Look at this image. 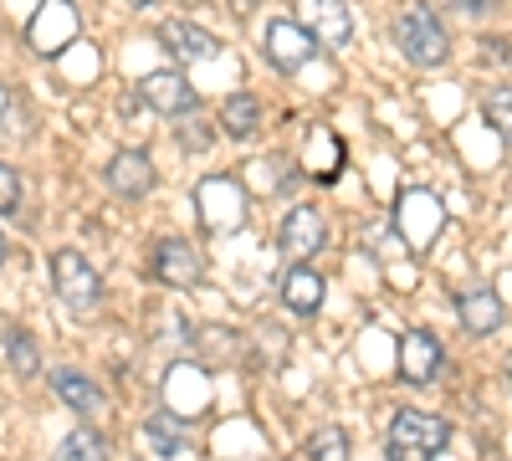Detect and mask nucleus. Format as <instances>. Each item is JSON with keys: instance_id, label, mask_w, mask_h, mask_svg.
Segmentation results:
<instances>
[{"instance_id": "obj_1", "label": "nucleus", "mask_w": 512, "mask_h": 461, "mask_svg": "<svg viewBox=\"0 0 512 461\" xmlns=\"http://www.w3.org/2000/svg\"><path fill=\"white\" fill-rule=\"evenodd\" d=\"M390 31H395L400 57H410L415 67H441V62L451 57V36H446L441 16H431L425 6H405Z\"/></svg>"}, {"instance_id": "obj_2", "label": "nucleus", "mask_w": 512, "mask_h": 461, "mask_svg": "<svg viewBox=\"0 0 512 461\" xmlns=\"http://www.w3.org/2000/svg\"><path fill=\"white\" fill-rule=\"evenodd\" d=\"M451 441V426L441 421V415H425V410H400L395 426H390V441H384V451H390V461H436Z\"/></svg>"}, {"instance_id": "obj_3", "label": "nucleus", "mask_w": 512, "mask_h": 461, "mask_svg": "<svg viewBox=\"0 0 512 461\" xmlns=\"http://www.w3.org/2000/svg\"><path fill=\"white\" fill-rule=\"evenodd\" d=\"M52 287H57V298L72 313H88L103 298V277H98V267L82 257V251H57L52 257Z\"/></svg>"}, {"instance_id": "obj_4", "label": "nucleus", "mask_w": 512, "mask_h": 461, "mask_svg": "<svg viewBox=\"0 0 512 461\" xmlns=\"http://www.w3.org/2000/svg\"><path fill=\"white\" fill-rule=\"evenodd\" d=\"M195 211H200V226H205V231H216V236L236 231V226L246 221V190H241V180H231V175L200 180Z\"/></svg>"}, {"instance_id": "obj_5", "label": "nucleus", "mask_w": 512, "mask_h": 461, "mask_svg": "<svg viewBox=\"0 0 512 461\" xmlns=\"http://www.w3.org/2000/svg\"><path fill=\"white\" fill-rule=\"evenodd\" d=\"M164 410L180 415V421H195V415L210 410V369L205 364H169L164 369Z\"/></svg>"}, {"instance_id": "obj_6", "label": "nucleus", "mask_w": 512, "mask_h": 461, "mask_svg": "<svg viewBox=\"0 0 512 461\" xmlns=\"http://www.w3.org/2000/svg\"><path fill=\"white\" fill-rule=\"evenodd\" d=\"M82 21H77V6L72 0H41L31 26H26V41L41 52V57H62L72 41H77Z\"/></svg>"}, {"instance_id": "obj_7", "label": "nucleus", "mask_w": 512, "mask_h": 461, "mask_svg": "<svg viewBox=\"0 0 512 461\" xmlns=\"http://www.w3.org/2000/svg\"><path fill=\"white\" fill-rule=\"evenodd\" d=\"M277 241H282L287 262H308V257H318V246L328 241V221L318 216V205H292L282 231H277Z\"/></svg>"}, {"instance_id": "obj_8", "label": "nucleus", "mask_w": 512, "mask_h": 461, "mask_svg": "<svg viewBox=\"0 0 512 461\" xmlns=\"http://www.w3.org/2000/svg\"><path fill=\"white\" fill-rule=\"evenodd\" d=\"M395 221H400V236L415 251H425L436 241V231H441V200L431 190H405L400 205H395Z\"/></svg>"}, {"instance_id": "obj_9", "label": "nucleus", "mask_w": 512, "mask_h": 461, "mask_svg": "<svg viewBox=\"0 0 512 461\" xmlns=\"http://www.w3.org/2000/svg\"><path fill=\"white\" fill-rule=\"evenodd\" d=\"M267 57L282 72H297L318 57V31H308L303 21H272L267 26Z\"/></svg>"}, {"instance_id": "obj_10", "label": "nucleus", "mask_w": 512, "mask_h": 461, "mask_svg": "<svg viewBox=\"0 0 512 461\" xmlns=\"http://www.w3.org/2000/svg\"><path fill=\"white\" fill-rule=\"evenodd\" d=\"M139 98H144V108H154V113H164V118H180V113H195V88H190V77L185 72H149L144 82H139Z\"/></svg>"}, {"instance_id": "obj_11", "label": "nucleus", "mask_w": 512, "mask_h": 461, "mask_svg": "<svg viewBox=\"0 0 512 461\" xmlns=\"http://www.w3.org/2000/svg\"><path fill=\"white\" fill-rule=\"evenodd\" d=\"M154 272H159L164 287H195L205 267H200L195 246H190L185 236H164V241L154 246Z\"/></svg>"}, {"instance_id": "obj_12", "label": "nucleus", "mask_w": 512, "mask_h": 461, "mask_svg": "<svg viewBox=\"0 0 512 461\" xmlns=\"http://www.w3.org/2000/svg\"><path fill=\"white\" fill-rule=\"evenodd\" d=\"M441 344H436V333H425V328H410L405 339H400V374L410 385H431L436 374H441Z\"/></svg>"}, {"instance_id": "obj_13", "label": "nucleus", "mask_w": 512, "mask_h": 461, "mask_svg": "<svg viewBox=\"0 0 512 461\" xmlns=\"http://www.w3.org/2000/svg\"><path fill=\"white\" fill-rule=\"evenodd\" d=\"M297 21L308 31H318V41H328V47H344L349 31H354L344 0H297Z\"/></svg>"}, {"instance_id": "obj_14", "label": "nucleus", "mask_w": 512, "mask_h": 461, "mask_svg": "<svg viewBox=\"0 0 512 461\" xmlns=\"http://www.w3.org/2000/svg\"><path fill=\"white\" fill-rule=\"evenodd\" d=\"M159 36H164V47L175 52L180 62H210V57L221 52V41L210 36L205 26H195V21H180V16H175V21H164V26H159Z\"/></svg>"}, {"instance_id": "obj_15", "label": "nucleus", "mask_w": 512, "mask_h": 461, "mask_svg": "<svg viewBox=\"0 0 512 461\" xmlns=\"http://www.w3.org/2000/svg\"><path fill=\"white\" fill-rule=\"evenodd\" d=\"M108 185H113L118 195H128V200L149 195V190H154V159H149L144 149H123V154L108 164Z\"/></svg>"}, {"instance_id": "obj_16", "label": "nucleus", "mask_w": 512, "mask_h": 461, "mask_svg": "<svg viewBox=\"0 0 512 461\" xmlns=\"http://www.w3.org/2000/svg\"><path fill=\"white\" fill-rule=\"evenodd\" d=\"M282 303H287L297 318H313V313L323 308V277H318L308 262L287 267V277H282Z\"/></svg>"}, {"instance_id": "obj_17", "label": "nucleus", "mask_w": 512, "mask_h": 461, "mask_svg": "<svg viewBox=\"0 0 512 461\" xmlns=\"http://www.w3.org/2000/svg\"><path fill=\"white\" fill-rule=\"evenodd\" d=\"M52 390H57V400L72 405L77 415H98V405H103L98 385L88 380V374H77V369H52Z\"/></svg>"}, {"instance_id": "obj_18", "label": "nucleus", "mask_w": 512, "mask_h": 461, "mask_svg": "<svg viewBox=\"0 0 512 461\" xmlns=\"http://www.w3.org/2000/svg\"><path fill=\"white\" fill-rule=\"evenodd\" d=\"M221 129L231 139H256V129H262V103H256L251 93H231L221 103Z\"/></svg>"}, {"instance_id": "obj_19", "label": "nucleus", "mask_w": 512, "mask_h": 461, "mask_svg": "<svg viewBox=\"0 0 512 461\" xmlns=\"http://www.w3.org/2000/svg\"><path fill=\"white\" fill-rule=\"evenodd\" d=\"M456 308H461V323L472 328V333H492V328H502V298H497V292H466Z\"/></svg>"}, {"instance_id": "obj_20", "label": "nucleus", "mask_w": 512, "mask_h": 461, "mask_svg": "<svg viewBox=\"0 0 512 461\" xmlns=\"http://www.w3.org/2000/svg\"><path fill=\"white\" fill-rule=\"evenodd\" d=\"M144 446L154 451V456H185V446H180V415H149V421H144Z\"/></svg>"}, {"instance_id": "obj_21", "label": "nucleus", "mask_w": 512, "mask_h": 461, "mask_svg": "<svg viewBox=\"0 0 512 461\" xmlns=\"http://www.w3.org/2000/svg\"><path fill=\"white\" fill-rule=\"evenodd\" d=\"M195 344H200L205 364H236V359H241V339H236L231 328H221V323L200 328V333H195Z\"/></svg>"}, {"instance_id": "obj_22", "label": "nucleus", "mask_w": 512, "mask_h": 461, "mask_svg": "<svg viewBox=\"0 0 512 461\" xmlns=\"http://www.w3.org/2000/svg\"><path fill=\"white\" fill-rule=\"evenodd\" d=\"M108 456V446H103V436L93 431V426H77L57 451H52V461H103Z\"/></svg>"}, {"instance_id": "obj_23", "label": "nucleus", "mask_w": 512, "mask_h": 461, "mask_svg": "<svg viewBox=\"0 0 512 461\" xmlns=\"http://www.w3.org/2000/svg\"><path fill=\"white\" fill-rule=\"evenodd\" d=\"M175 139H180V149L205 154L210 144H216V123L200 118V113H180V118H175Z\"/></svg>"}, {"instance_id": "obj_24", "label": "nucleus", "mask_w": 512, "mask_h": 461, "mask_svg": "<svg viewBox=\"0 0 512 461\" xmlns=\"http://www.w3.org/2000/svg\"><path fill=\"white\" fill-rule=\"evenodd\" d=\"M6 354H11V369L21 374V380H36L41 374V349L26 328H11V339H6Z\"/></svg>"}, {"instance_id": "obj_25", "label": "nucleus", "mask_w": 512, "mask_h": 461, "mask_svg": "<svg viewBox=\"0 0 512 461\" xmlns=\"http://www.w3.org/2000/svg\"><path fill=\"white\" fill-rule=\"evenodd\" d=\"M308 461H349V436L338 431V426H323L308 441Z\"/></svg>"}, {"instance_id": "obj_26", "label": "nucleus", "mask_w": 512, "mask_h": 461, "mask_svg": "<svg viewBox=\"0 0 512 461\" xmlns=\"http://www.w3.org/2000/svg\"><path fill=\"white\" fill-rule=\"evenodd\" d=\"M482 113H487V123L512 144V88H492L487 98H482Z\"/></svg>"}, {"instance_id": "obj_27", "label": "nucleus", "mask_w": 512, "mask_h": 461, "mask_svg": "<svg viewBox=\"0 0 512 461\" xmlns=\"http://www.w3.org/2000/svg\"><path fill=\"white\" fill-rule=\"evenodd\" d=\"M16 205H21V175L11 164H0V216H11Z\"/></svg>"}, {"instance_id": "obj_28", "label": "nucleus", "mask_w": 512, "mask_h": 461, "mask_svg": "<svg viewBox=\"0 0 512 461\" xmlns=\"http://www.w3.org/2000/svg\"><path fill=\"white\" fill-rule=\"evenodd\" d=\"M487 62H512V41H482Z\"/></svg>"}, {"instance_id": "obj_29", "label": "nucleus", "mask_w": 512, "mask_h": 461, "mask_svg": "<svg viewBox=\"0 0 512 461\" xmlns=\"http://www.w3.org/2000/svg\"><path fill=\"white\" fill-rule=\"evenodd\" d=\"M456 6H461L466 16H492V11H497V0H456Z\"/></svg>"}, {"instance_id": "obj_30", "label": "nucleus", "mask_w": 512, "mask_h": 461, "mask_svg": "<svg viewBox=\"0 0 512 461\" xmlns=\"http://www.w3.org/2000/svg\"><path fill=\"white\" fill-rule=\"evenodd\" d=\"M256 6H262V0H231V11H236V16H251Z\"/></svg>"}, {"instance_id": "obj_31", "label": "nucleus", "mask_w": 512, "mask_h": 461, "mask_svg": "<svg viewBox=\"0 0 512 461\" xmlns=\"http://www.w3.org/2000/svg\"><path fill=\"white\" fill-rule=\"evenodd\" d=\"M118 6H134L139 11V6H149V0H118Z\"/></svg>"}, {"instance_id": "obj_32", "label": "nucleus", "mask_w": 512, "mask_h": 461, "mask_svg": "<svg viewBox=\"0 0 512 461\" xmlns=\"http://www.w3.org/2000/svg\"><path fill=\"white\" fill-rule=\"evenodd\" d=\"M6 108H11V103H6V88H0V118H6Z\"/></svg>"}, {"instance_id": "obj_33", "label": "nucleus", "mask_w": 512, "mask_h": 461, "mask_svg": "<svg viewBox=\"0 0 512 461\" xmlns=\"http://www.w3.org/2000/svg\"><path fill=\"white\" fill-rule=\"evenodd\" d=\"M0 262H6V236H0Z\"/></svg>"}]
</instances>
